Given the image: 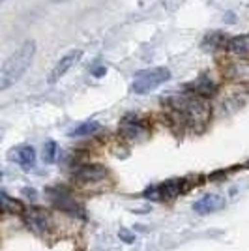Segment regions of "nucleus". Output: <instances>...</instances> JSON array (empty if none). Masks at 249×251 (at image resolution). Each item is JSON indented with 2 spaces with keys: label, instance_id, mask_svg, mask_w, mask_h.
Segmentation results:
<instances>
[{
  "label": "nucleus",
  "instance_id": "2",
  "mask_svg": "<svg viewBox=\"0 0 249 251\" xmlns=\"http://www.w3.org/2000/svg\"><path fill=\"white\" fill-rule=\"evenodd\" d=\"M34 54H36V43L30 40V42L23 43L21 47L13 52L6 62L2 64V72L8 75V79H10L13 84L17 83L23 75L26 74L28 66L32 64Z\"/></svg>",
  "mask_w": 249,
  "mask_h": 251
},
{
  "label": "nucleus",
  "instance_id": "6",
  "mask_svg": "<svg viewBox=\"0 0 249 251\" xmlns=\"http://www.w3.org/2000/svg\"><path fill=\"white\" fill-rule=\"evenodd\" d=\"M73 178H75V182H79L83 186L98 184V182L107 178V169L101 167V165H83L73 173Z\"/></svg>",
  "mask_w": 249,
  "mask_h": 251
},
{
  "label": "nucleus",
  "instance_id": "8",
  "mask_svg": "<svg viewBox=\"0 0 249 251\" xmlns=\"http://www.w3.org/2000/svg\"><path fill=\"white\" fill-rule=\"evenodd\" d=\"M8 157H10L13 163L21 165L23 169H32L34 163H36V150L32 147H28V145H21V147L11 148Z\"/></svg>",
  "mask_w": 249,
  "mask_h": 251
},
{
  "label": "nucleus",
  "instance_id": "19",
  "mask_svg": "<svg viewBox=\"0 0 249 251\" xmlns=\"http://www.w3.org/2000/svg\"><path fill=\"white\" fill-rule=\"evenodd\" d=\"M51 2H54V4H64V2H68V0H51Z\"/></svg>",
  "mask_w": 249,
  "mask_h": 251
},
{
  "label": "nucleus",
  "instance_id": "5",
  "mask_svg": "<svg viewBox=\"0 0 249 251\" xmlns=\"http://www.w3.org/2000/svg\"><path fill=\"white\" fill-rule=\"evenodd\" d=\"M81 56H83V51H79V49H73V51H70L68 54H64L62 58L54 64V68H52L49 77H47V83L52 84V83H56L58 79H62L64 75L68 74L73 66L81 60Z\"/></svg>",
  "mask_w": 249,
  "mask_h": 251
},
{
  "label": "nucleus",
  "instance_id": "1",
  "mask_svg": "<svg viewBox=\"0 0 249 251\" xmlns=\"http://www.w3.org/2000/svg\"><path fill=\"white\" fill-rule=\"evenodd\" d=\"M173 111L182 115L191 126H202L210 116V107L197 96H176L173 98Z\"/></svg>",
  "mask_w": 249,
  "mask_h": 251
},
{
  "label": "nucleus",
  "instance_id": "18",
  "mask_svg": "<svg viewBox=\"0 0 249 251\" xmlns=\"http://www.w3.org/2000/svg\"><path fill=\"white\" fill-rule=\"evenodd\" d=\"M103 74H105V68H103V66H101V68H96V70L92 72L94 77H101Z\"/></svg>",
  "mask_w": 249,
  "mask_h": 251
},
{
  "label": "nucleus",
  "instance_id": "4",
  "mask_svg": "<svg viewBox=\"0 0 249 251\" xmlns=\"http://www.w3.org/2000/svg\"><path fill=\"white\" fill-rule=\"evenodd\" d=\"M47 197H49V201L56 208L66 212V214L77 216V218H83L84 216L81 204L70 195V191H66L64 188H47Z\"/></svg>",
  "mask_w": 249,
  "mask_h": 251
},
{
  "label": "nucleus",
  "instance_id": "7",
  "mask_svg": "<svg viewBox=\"0 0 249 251\" xmlns=\"http://www.w3.org/2000/svg\"><path fill=\"white\" fill-rule=\"evenodd\" d=\"M223 204H225V199L221 195H218V193H206L204 197H200L193 204V210L197 214H200V216H208V214H214L219 208H223Z\"/></svg>",
  "mask_w": 249,
  "mask_h": 251
},
{
  "label": "nucleus",
  "instance_id": "14",
  "mask_svg": "<svg viewBox=\"0 0 249 251\" xmlns=\"http://www.w3.org/2000/svg\"><path fill=\"white\" fill-rule=\"evenodd\" d=\"M100 129V124L98 122H86V124H81L77 126L75 129L70 131V135L72 137H84V135H92Z\"/></svg>",
  "mask_w": 249,
  "mask_h": 251
},
{
  "label": "nucleus",
  "instance_id": "15",
  "mask_svg": "<svg viewBox=\"0 0 249 251\" xmlns=\"http://www.w3.org/2000/svg\"><path fill=\"white\" fill-rule=\"evenodd\" d=\"M56 154H58V145L54 141H47L43 147V159L45 163H54L56 161Z\"/></svg>",
  "mask_w": 249,
  "mask_h": 251
},
{
  "label": "nucleus",
  "instance_id": "11",
  "mask_svg": "<svg viewBox=\"0 0 249 251\" xmlns=\"http://www.w3.org/2000/svg\"><path fill=\"white\" fill-rule=\"evenodd\" d=\"M227 49L238 56H249V34L244 36H236L232 40H228Z\"/></svg>",
  "mask_w": 249,
  "mask_h": 251
},
{
  "label": "nucleus",
  "instance_id": "13",
  "mask_svg": "<svg viewBox=\"0 0 249 251\" xmlns=\"http://www.w3.org/2000/svg\"><path fill=\"white\" fill-rule=\"evenodd\" d=\"M0 208L6 210V212H10V214H23V212H25L21 202L15 199H11V197H8L6 193H0Z\"/></svg>",
  "mask_w": 249,
  "mask_h": 251
},
{
  "label": "nucleus",
  "instance_id": "9",
  "mask_svg": "<svg viewBox=\"0 0 249 251\" xmlns=\"http://www.w3.org/2000/svg\"><path fill=\"white\" fill-rule=\"evenodd\" d=\"M23 220H25V223H26L34 232H38V234H43V232H47V229H49L47 216L38 208L25 210V212H23Z\"/></svg>",
  "mask_w": 249,
  "mask_h": 251
},
{
  "label": "nucleus",
  "instance_id": "3",
  "mask_svg": "<svg viewBox=\"0 0 249 251\" xmlns=\"http://www.w3.org/2000/svg\"><path fill=\"white\" fill-rule=\"evenodd\" d=\"M171 79V72L159 66V68H150V70H143L133 77L131 88L135 94H148L152 90H156L157 86H161Z\"/></svg>",
  "mask_w": 249,
  "mask_h": 251
},
{
  "label": "nucleus",
  "instance_id": "12",
  "mask_svg": "<svg viewBox=\"0 0 249 251\" xmlns=\"http://www.w3.org/2000/svg\"><path fill=\"white\" fill-rule=\"evenodd\" d=\"M193 92L197 96H214L216 94V90H218V86L212 83L208 77H204V79H199L195 84H191L189 86Z\"/></svg>",
  "mask_w": 249,
  "mask_h": 251
},
{
  "label": "nucleus",
  "instance_id": "20",
  "mask_svg": "<svg viewBox=\"0 0 249 251\" xmlns=\"http://www.w3.org/2000/svg\"><path fill=\"white\" fill-rule=\"evenodd\" d=\"M0 2H2V0H0Z\"/></svg>",
  "mask_w": 249,
  "mask_h": 251
},
{
  "label": "nucleus",
  "instance_id": "10",
  "mask_svg": "<svg viewBox=\"0 0 249 251\" xmlns=\"http://www.w3.org/2000/svg\"><path fill=\"white\" fill-rule=\"evenodd\" d=\"M120 133L127 139V141H133L137 137H141L145 133V127L141 122H137L135 118H125L124 122L120 124Z\"/></svg>",
  "mask_w": 249,
  "mask_h": 251
},
{
  "label": "nucleus",
  "instance_id": "17",
  "mask_svg": "<svg viewBox=\"0 0 249 251\" xmlns=\"http://www.w3.org/2000/svg\"><path fill=\"white\" fill-rule=\"evenodd\" d=\"M10 86H13L10 79H8V75L2 72V68H0V92H4V90H8Z\"/></svg>",
  "mask_w": 249,
  "mask_h": 251
},
{
  "label": "nucleus",
  "instance_id": "16",
  "mask_svg": "<svg viewBox=\"0 0 249 251\" xmlns=\"http://www.w3.org/2000/svg\"><path fill=\"white\" fill-rule=\"evenodd\" d=\"M118 238L124 242V244H133V242H135V234H133L131 230H127V229H120V232H118Z\"/></svg>",
  "mask_w": 249,
  "mask_h": 251
}]
</instances>
